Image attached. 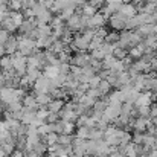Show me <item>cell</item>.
<instances>
[{
    "label": "cell",
    "instance_id": "obj_1",
    "mask_svg": "<svg viewBox=\"0 0 157 157\" xmlns=\"http://www.w3.org/2000/svg\"><path fill=\"white\" fill-rule=\"evenodd\" d=\"M127 21H128V17H125V15L121 14L119 11L108 18L110 26H111L113 29H116V31H124V29L127 28Z\"/></svg>",
    "mask_w": 157,
    "mask_h": 157
},
{
    "label": "cell",
    "instance_id": "obj_2",
    "mask_svg": "<svg viewBox=\"0 0 157 157\" xmlns=\"http://www.w3.org/2000/svg\"><path fill=\"white\" fill-rule=\"evenodd\" d=\"M66 25L73 32H79V31L86 29L84 28V21H82V14H78V12H75L70 18H67L66 20Z\"/></svg>",
    "mask_w": 157,
    "mask_h": 157
},
{
    "label": "cell",
    "instance_id": "obj_3",
    "mask_svg": "<svg viewBox=\"0 0 157 157\" xmlns=\"http://www.w3.org/2000/svg\"><path fill=\"white\" fill-rule=\"evenodd\" d=\"M92 59V55H89L87 52H82V51H78L75 55H72V59H70V64L72 66H79V67H84L90 63Z\"/></svg>",
    "mask_w": 157,
    "mask_h": 157
},
{
    "label": "cell",
    "instance_id": "obj_4",
    "mask_svg": "<svg viewBox=\"0 0 157 157\" xmlns=\"http://www.w3.org/2000/svg\"><path fill=\"white\" fill-rule=\"evenodd\" d=\"M105 20H107V17H105L102 12H96L95 15H92V17L89 18V21H87V28H92V29L102 28L104 23H105Z\"/></svg>",
    "mask_w": 157,
    "mask_h": 157
},
{
    "label": "cell",
    "instance_id": "obj_5",
    "mask_svg": "<svg viewBox=\"0 0 157 157\" xmlns=\"http://www.w3.org/2000/svg\"><path fill=\"white\" fill-rule=\"evenodd\" d=\"M119 12L121 14H124L125 17H128V18H131V17H134L136 14H137V8H136V5L134 3H122L121 5V8H119Z\"/></svg>",
    "mask_w": 157,
    "mask_h": 157
},
{
    "label": "cell",
    "instance_id": "obj_6",
    "mask_svg": "<svg viewBox=\"0 0 157 157\" xmlns=\"http://www.w3.org/2000/svg\"><path fill=\"white\" fill-rule=\"evenodd\" d=\"M37 28V18H26L23 23H21V26L18 28V31H20V34H23V35H28L32 29H35Z\"/></svg>",
    "mask_w": 157,
    "mask_h": 157
},
{
    "label": "cell",
    "instance_id": "obj_7",
    "mask_svg": "<svg viewBox=\"0 0 157 157\" xmlns=\"http://www.w3.org/2000/svg\"><path fill=\"white\" fill-rule=\"evenodd\" d=\"M35 119H37V111H34V110H31V108H28V107H25V105H23V116H21V122H23V124H26V125H31V124H34V122H35Z\"/></svg>",
    "mask_w": 157,
    "mask_h": 157
},
{
    "label": "cell",
    "instance_id": "obj_8",
    "mask_svg": "<svg viewBox=\"0 0 157 157\" xmlns=\"http://www.w3.org/2000/svg\"><path fill=\"white\" fill-rule=\"evenodd\" d=\"M5 51H6V55H12L18 51V40L15 35H11L9 40L5 43Z\"/></svg>",
    "mask_w": 157,
    "mask_h": 157
},
{
    "label": "cell",
    "instance_id": "obj_9",
    "mask_svg": "<svg viewBox=\"0 0 157 157\" xmlns=\"http://www.w3.org/2000/svg\"><path fill=\"white\" fill-rule=\"evenodd\" d=\"M145 52H147V44L142 41V43H139V44H136V46H133L130 51H128V53H130V56H133V58H142L144 55H145Z\"/></svg>",
    "mask_w": 157,
    "mask_h": 157
},
{
    "label": "cell",
    "instance_id": "obj_10",
    "mask_svg": "<svg viewBox=\"0 0 157 157\" xmlns=\"http://www.w3.org/2000/svg\"><path fill=\"white\" fill-rule=\"evenodd\" d=\"M153 104V93L151 92H145V93H140L139 95V98L136 99V102L134 105L136 107H140V105H151Z\"/></svg>",
    "mask_w": 157,
    "mask_h": 157
},
{
    "label": "cell",
    "instance_id": "obj_11",
    "mask_svg": "<svg viewBox=\"0 0 157 157\" xmlns=\"http://www.w3.org/2000/svg\"><path fill=\"white\" fill-rule=\"evenodd\" d=\"M43 75L48 76V78H56L59 75V66H55V64H48L44 69H43Z\"/></svg>",
    "mask_w": 157,
    "mask_h": 157
},
{
    "label": "cell",
    "instance_id": "obj_12",
    "mask_svg": "<svg viewBox=\"0 0 157 157\" xmlns=\"http://www.w3.org/2000/svg\"><path fill=\"white\" fill-rule=\"evenodd\" d=\"M35 18H37V26H38V25H43V23H51L53 18L52 11H51V9H44V11H43L40 15H37Z\"/></svg>",
    "mask_w": 157,
    "mask_h": 157
},
{
    "label": "cell",
    "instance_id": "obj_13",
    "mask_svg": "<svg viewBox=\"0 0 157 157\" xmlns=\"http://www.w3.org/2000/svg\"><path fill=\"white\" fill-rule=\"evenodd\" d=\"M64 105H66L64 104V99H52L46 107H48V110L52 111V113H59V111L64 108Z\"/></svg>",
    "mask_w": 157,
    "mask_h": 157
},
{
    "label": "cell",
    "instance_id": "obj_14",
    "mask_svg": "<svg viewBox=\"0 0 157 157\" xmlns=\"http://www.w3.org/2000/svg\"><path fill=\"white\" fill-rule=\"evenodd\" d=\"M0 28H3V29H6V31H9V32H15L18 28H17V25L12 21V18L9 17V12H8V15L3 18V21H2V25H0Z\"/></svg>",
    "mask_w": 157,
    "mask_h": 157
},
{
    "label": "cell",
    "instance_id": "obj_15",
    "mask_svg": "<svg viewBox=\"0 0 157 157\" xmlns=\"http://www.w3.org/2000/svg\"><path fill=\"white\" fill-rule=\"evenodd\" d=\"M90 133H92V128L90 127H78L76 131H75V136L79 137V139H90Z\"/></svg>",
    "mask_w": 157,
    "mask_h": 157
},
{
    "label": "cell",
    "instance_id": "obj_16",
    "mask_svg": "<svg viewBox=\"0 0 157 157\" xmlns=\"http://www.w3.org/2000/svg\"><path fill=\"white\" fill-rule=\"evenodd\" d=\"M0 67H2V70H12V69H14L11 55H3V56H0Z\"/></svg>",
    "mask_w": 157,
    "mask_h": 157
},
{
    "label": "cell",
    "instance_id": "obj_17",
    "mask_svg": "<svg viewBox=\"0 0 157 157\" xmlns=\"http://www.w3.org/2000/svg\"><path fill=\"white\" fill-rule=\"evenodd\" d=\"M34 84H35V81H32L28 75H23V76L20 78V87L25 89L26 92H28V90H32V89H34Z\"/></svg>",
    "mask_w": 157,
    "mask_h": 157
},
{
    "label": "cell",
    "instance_id": "obj_18",
    "mask_svg": "<svg viewBox=\"0 0 157 157\" xmlns=\"http://www.w3.org/2000/svg\"><path fill=\"white\" fill-rule=\"evenodd\" d=\"M35 98H37V102L41 105V107H46V105L53 99L51 93H37V95H35Z\"/></svg>",
    "mask_w": 157,
    "mask_h": 157
},
{
    "label": "cell",
    "instance_id": "obj_19",
    "mask_svg": "<svg viewBox=\"0 0 157 157\" xmlns=\"http://www.w3.org/2000/svg\"><path fill=\"white\" fill-rule=\"evenodd\" d=\"M26 75L32 79V81H37L41 75H43V72H41V69H37V67H29L28 66V69H26Z\"/></svg>",
    "mask_w": 157,
    "mask_h": 157
},
{
    "label": "cell",
    "instance_id": "obj_20",
    "mask_svg": "<svg viewBox=\"0 0 157 157\" xmlns=\"http://www.w3.org/2000/svg\"><path fill=\"white\" fill-rule=\"evenodd\" d=\"M73 139H75V134H59L58 144L59 145H72Z\"/></svg>",
    "mask_w": 157,
    "mask_h": 157
},
{
    "label": "cell",
    "instance_id": "obj_21",
    "mask_svg": "<svg viewBox=\"0 0 157 157\" xmlns=\"http://www.w3.org/2000/svg\"><path fill=\"white\" fill-rule=\"evenodd\" d=\"M119 38H121V34H117V32H108L105 35L104 41L105 43H110V44H116L119 41Z\"/></svg>",
    "mask_w": 157,
    "mask_h": 157
},
{
    "label": "cell",
    "instance_id": "obj_22",
    "mask_svg": "<svg viewBox=\"0 0 157 157\" xmlns=\"http://www.w3.org/2000/svg\"><path fill=\"white\" fill-rule=\"evenodd\" d=\"M111 87H113V86H111V84H110V82H108L107 79H102L98 89L101 90V93H102V96H107V95H108V93L111 92Z\"/></svg>",
    "mask_w": 157,
    "mask_h": 157
},
{
    "label": "cell",
    "instance_id": "obj_23",
    "mask_svg": "<svg viewBox=\"0 0 157 157\" xmlns=\"http://www.w3.org/2000/svg\"><path fill=\"white\" fill-rule=\"evenodd\" d=\"M8 8H9V11H21L23 9V2H20V0H9L8 2Z\"/></svg>",
    "mask_w": 157,
    "mask_h": 157
},
{
    "label": "cell",
    "instance_id": "obj_24",
    "mask_svg": "<svg viewBox=\"0 0 157 157\" xmlns=\"http://www.w3.org/2000/svg\"><path fill=\"white\" fill-rule=\"evenodd\" d=\"M113 55H114L117 59H124L125 56H128V51H127V49H124V48H119V46H117V48L114 49Z\"/></svg>",
    "mask_w": 157,
    "mask_h": 157
},
{
    "label": "cell",
    "instance_id": "obj_25",
    "mask_svg": "<svg viewBox=\"0 0 157 157\" xmlns=\"http://www.w3.org/2000/svg\"><path fill=\"white\" fill-rule=\"evenodd\" d=\"M90 55H92V58H96V59H101V61H102L105 56H107V55H105V52L102 51V48H99V49H95V51H92V52H90Z\"/></svg>",
    "mask_w": 157,
    "mask_h": 157
},
{
    "label": "cell",
    "instance_id": "obj_26",
    "mask_svg": "<svg viewBox=\"0 0 157 157\" xmlns=\"http://www.w3.org/2000/svg\"><path fill=\"white\" fill-rule=\"evenodd\" d=\"M9 37H11V32L6 31V29H3V28H0V43L5 44V43L9 40Z\"/></svg>",
    "mask_w": 157,
    "mask_h": 157
},
{
    "label": "cell",
    "instance_id": "obj_27",
    "mask_svg": "<svg viewBox=\"0 0 157 157\" xmlns=\"http://www.w3.org/2000/svg\"><path fill=\"white\" fill-rule=\"evenodd\" d=\"M101 81H102V78H101L99 75H95L93 78H90V81H89V84H90V87H93V89H96V87H99V84H101Z\"/></svg>",
    "mask_w": 157,
    "mask_h": 157
},
{
    "label": "cell",
    "instance_id": "obj_28",
    "mask_svg": "<svg viewBox=\"0 0 157 157\" xmlns=\"http://www.w3.org/2000/svg\"><path fill=\"white\" fill-rule=\"evenodd\" d=\"M59 119H61V117H59L58 113H52V111H51L49 116H48V119H46V122H48V124H55V122H58Z\"/></svg>",
    "mask_w": 157,
    "mask_h": 157
},
{
    "label": "cell",
    "instance_id": "obj_29",
    "mask_svg": "<svg viewBox=\"0 0 157 157\" xmlns=\"http://www.w3.org/2000/svg\"><path fill=\"white\" fill-rule=\"evenodd\" d=\"M150 117H157V104H151V110H150Z\"/></svg>",
    "mask_w": 157,
    "mask_h": 157
},
{
    "label": "cell",
    "instance_id": "obj_30",
    "mask_svg": "<svg viewBox=\"0 0 157 157\" xmlns=\"http://www.w3.org/2000/svg\"><path fill=\"white\" fill-rule=\"evenodd\" d=\"M9 157H25V151H21V150H15Z\"/></svg>",
    "mask_w": 157,
    "mask_h": 157
},
{
    "label": "cell",
    "instance_id": "obj_31",
    "mask_svg": "<svg viewBox=\"0 0 157 157\" xmlns=\"http://www.w3.org/2000/svg\"><path fill=\"white\" fill-rule=\"evenodd\" d=\"M3 55H6V51H5V44H3V43H0V56H3Z\"/></svg>",
    "mask_w": 157,
    "mask_h": 157
},
{
    "label": "cell",
    "instance_id": "obj_32",
    "mask_svg": "<svg viewBox=\"0 0 157 157\" xmlns=\"http://www.w3.org/2000/svg\"><path fill=\"white\" fill-rule=\"evenodd\" d=\"M154 150L157 151V140H156V145H154Z\"/></svg>",
    "mask_w": 157,
    "mask_h": 157
},
{
    "label": "cell",
    "instance_id": "obj_33",
    "mask_svg": "<svg viewBox=\"0 0 157 157\" xmlns=\"http://www.w3.org/2000/svg\"><path fill=\"white\" fill-rule=\"evenodd\" d=\"M89 2H90V0H89Z\"/></svg>",
    "mask_w": 157,
    "mask_h": 157
}]
</instances>
